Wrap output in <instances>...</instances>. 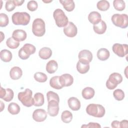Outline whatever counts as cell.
Wrapping results in <instances>:
<instances>
[{"label": "cell", "mask_w": 128, "mask_h": 128, "mask_svg": "<svg viewBox=\"0 0 128 128\" xmlns=\"http://www.w3.org/2000/svg\"><path fill=\"white\" fill-rule=\"evenodd\" d=\"M22 75V71L18 66H14L10 70V76L13 80H17L20 78Z\"/></svg>", "instance_id": "19"}, {"label": "cell", "mask_w": 128, "mask_h": 128, "mask_svg": "<svg viewBox=\"0 0 128 128\" xmlns=\"http://www.w3.org/2000/svg\"><path fill=\"white\" fill-rule=\"evenodd\" d=\"M59 76H56L50 78V84L52 88L56 90H60L63 88L60 82Z\"/></svg>", "instance_id": "28"}, {"label": "cell", "mask_w": 128, "mask_h": 128, "mask_svg": "<svg viewBox=\"0 0 128 128\" xmlns=\"http://www.w3.org/2000/svg\"><path fill=\"white\" fill-rule=\"evenodd\" d=\"M120 122V128H128V122L126 120H122V121Z\"/></svg>", "instance_id": "43"}, {"label": "cell", "mask_w": 128, "mask_h": 128, "mask_svg": "<svg viewBox=\"0 0 128 128\" xmlns=\"http://www.w3.org/2000/svg\"><path fill=\"white\" fill-rule=\"evenodd\" d=\"M34 78L35 80L40 82H44L47 80V76L42 72H36L34 74Z\"/></svg>", "instance_id": "35"}, {"label": "cell", "mask_w": 128, "mask_h": 128, "mask_svg": "<svg viewBox=\"0 0 128 128\" xmlns=\"http://www.w3.org/2000/svg\"><path fill=\"white\" fill-rule=\"evenodd\" d=\"M0 36H1V38H0V42L3 40L4 38V34H3L2 32H0Z\"/></svg>", "instance_id": "46"}, {"label": "cell", "mask_w": 128, "mask_h": 128, "mask_svg": "<svg viewBox=\"0 0 128 128\" xmlns=\"http://www.w3.org/2000/svg\"><path fill=\"white\" fill-rule=\"evenodd\" d=\"M34 106H42L44 102V94L40 92H36L34 94Z\"/></svg>", "instance_id": "27"}, {"label": "cell", "mask_w": 128, "mask_h": 128, "mask_svg": "<svg viewBox=\"0 0 128 128\" xmlns=\"http://www.w3.org/2000/svg\"><path fill=\"white\" fill-rule=\"evenodd\" d=\"M128 46L126 44H114L112 46L113 52L119 57H124L128 54Z\"/></svg>", "instance_id": "9"}, {"label": "cell", "mask_w": 128, "mask_h": 128, "mask_svg": "<svg viewBox=\"0 0 128 128\" xmlns=\"http://www.w3.org/2000/svg\"><path fill=\"white\" fill-rule=\"evenodd\" d=\"M86 113L91 116L96 118H102L106 113L105 108L100 104H90L86 108Z\"/></svg>", "instance_id": "1"}, {"label": "cell", "mask_w": 128, "mask_h": 128, "mask_svg": "<svg viewBox=\"0 0 128 128\" xmlns=\"http://www.w3.org/2000/svg\"><path fill=\"white\" fill-rule=\"evenodd\" d=\"M14 2L16 6H22V4L24 2V0H14Z\"/></svg>", "instance_id": "44"}, {"label": "cell", "mask_w": 128, "mask_h": 128, "mask_svg": "<svg viewBox=\"0 0 128 128\" xmlns=\"http://www.w3.org/2000/svg\"><path fill=\"white\" fill-rule=\"evenodd\" d=\"M59 80L61 85L63 86H70L74 82V78L69 74H64L59 76Z\"/></svg>", "instance_id": "15"}, {"label": "cell", "mask_w": 128, "mask_h": 128, "mask_svg": "<svg viewBox=\"0 0 128 128\" xmlns=\"http://www.w3.org/2000/svg\"><path fill=\"white\" fill-rule=\"evenodd\" d=\"M82 128H100L101 126L97 122H89L88 124H85V125H82L81 126Z\"/></svg>", "instance_id": "41"}, {"label": "cell", "mask_w": 128, "mask_h": 128, "mask_svg": "<svg viewBox=\"0 0 128 128\" xmlns=\"http://www.w3.org/2000/svg\"><path fill=\"white\" fill-rule=\"evenodd\" d=\"M59 103L54 100H52L48 102V113L51 116H56L59 112Z\"/></svg>", "instance_id": "12"}, {"label": "cell", "mask_w": 128, "mask_h": 128, "mask_svg": "<svg viewBox=\"0 0 128 128\" xmlns=\"http://www.w3.org/2000/svg\"><path fill=\"white\" fill-rule=\"evenodd\" d=\"M27 37L26 32L22 30H16L12 34V38L17 42L24 41Z\"/></svg>", "instance_id": "16"}, {"label": "cell", "mask_w": 128, "mask_h": 128, "mask_svg": "<svg viewBox=\"0 0 128 128\" xmlns=\"http://www.w3.org/2000/svg\"><path fill=\"white\" fill-rule=\"evenodd\" d=\"M69 108L74 111L78 110L80 108V102L78 98L75 97H70L68 100Z\"/></svg>", "instance_id": "17"}, {"label": "cell", "mask_w": 128, "mask_h": 128, "mask_svg": "<svg viewBox=\"0 0 128 128\" xmlns=\"http://www.w3.org/2000/svg\"><path fill=\"white\" fill-rule=\"evenodd\" d=\"M53 16L56 26L59 28H64L68 22V17L61 9L58 8L54 10L53 13Z\"/></svg>", "instance_id": "5"}, {"label": "cell", "mask_w": 128, "mask_h": 128, "mask_svg": "<svg viewBox=\"0 0 128 128\" xmlns=\"http://www.w3.org/2000/svg\"><path fill=\"white\" fill-rule=\"evenodd\" d=\"M78 58L80 62L84 64H90L92 60V54L88 50H83L80 52Z\"/></svg>", "instance_id": "11"}, {"label": "cell", "mask_w": 128, "mask_h": 128, "mask_svg": "<svg viewBox=\"0 0 128 128\" xmlns=\"http://www.w3.org/2000/svg\"><path fill=\"white\" fill-rule=\"evenodd\" d=\"M8 16L4 14H0V27H5L8 26Z\"/></svg>", "instance_id": "38"}, {"label": "cell", "mask_w": 128, "mask_h": 128, "mask_svg": "<svg viewBox=\"0 0 128 128\" xmlns=\"http://www.w3.org/2000/svg\"><path fill=\"white\" fill-rule=\"evenodd\" d=\"M0 112H2L4 108V104L2 101H0Z\"/></svg>", "instance_id": "45"}, {"label": "cell", "mask_w": 128, "mask_h": 128, "mask_svg": "<svg viewBox=\"0 0 128 128\" xmlns=\"http://www.w3.org/2000/svg\"><path fill=\"white\" fill-rule=\"evenodd\" d=\"M0 58L2 61L8 62L11 61L12 58V54L10 51L4 49L0 51Z\"/></svg>", "instance_id": "26"}, {"label": "cell", "mask_w": 128, "mask_h": 128, "mask_svg": "<svg viewBox=\"0 0 128 128\" xmlns=\"http://www.w3.org/2000/svg\"><path fill=\"white\" fill-rule=\"evenodd\" d=\"M111 126L114 128H120V122L118 120H114L111 124Z\"/></svg>", "instance_id": "42"}, {"label": "cell", "mask_w": 128, "mask_h": 128, "mask_svg": "<svg viewBox=\"0 0 128 128\" xmlns=\"http://www.w3.org/2000/svg\"><path fill=\"white\" fill-rule=\"evenodd\" d=\"M96 56L98 60L102 61H104L109 58L110 53L109 50L106 48H101L98 50Z\"/></svg>", "instance_id": "22"}, {"label": "cell", "mask_w": 128, "mask_h": 128, "mask_svg": "<svg viewBox=\"0 0 128 128\" xmlns=\"http://www.w3.org/2000/svg\"><path fill=\"white\" fill-rule=\"evenodd\" d=\"M20 107L16 103L11 102L8 106V110L12 114L15 115L18 114L20 112Z\"/></svg>", "instance_id": "30"}, {"label": "cell", "mask_w": 128, "mask_h": 128, "mask_svg": "<svg viewBox=\"0 0 128 128\" xmlns=\"http://www.w3.org/2000/svg\"><path fill=\"white\" fill-rule=\"evenodd\" d=\"M32 92L29 88H26L24 92H20L18 98L22 104L26 107H30L34 104V100L32 97Z\"/></svg>", "instance_id": "3"}, {"label": "cell", "mask_w": 128, "mask_h": 128, "mask_svg": "<svg viewBox=\"0 0 128 128\" xmlns=\"http://www.w3.org/2000/svg\"><path fill=\"white\" fill-rule=\"evenodd\" d=\"M38 2L35 0H30L27 4V8L31 12L35 11L38 8Z\"/></svg>", "instance_id": "40"}, {"label": "cell", "mask_w": 128, "mask_h": 128, "mask_svg": "<svg viewBox=\"0 0 128 128\" xmlns=\"http://www.w3.org/2000/svg\"><path fill=\"white\" fill-rule=\"evenodd\" d=\"M59 2L68 12H72L74 9L75 4L72 0H60Z\"/></svg>", "instance_id": "24"}, {"label": "cell", "mask_w": 128, "mask_h": 128, "mask_svg": "<svg viewBox=\"0 0 128 128\" xmlns=\"http://www.w3.org/2000/svg\"><path fill=\"white\" fill-rule=\"evenodd\" d=\"M36 47L30 44H25L18 50V56L22 60H25L29 58L30 55L35 53Z\"/></svg>", "instance_id": "8"}, {"label": "cell", "mask_w": 128, "mask_h": 128, "mask_svg": "<svg viewBox=\"0 0 128 128\" xmlns=\"http://www.w3.org/2000/svg\"><path fill=\"white\" fill-rule=\"evenodd\" d=\"M30 16L26 12H16L12 16L13 24L15 25L26 26L30 22Z\"/></svg>", "instance_id": "2"}, {"label": "cell", "mask_w": 128, "mask_h": 128, "mask_svg": "<svg viewBox=\"0 0 128 128\" xmlns=\"http://www.w3.org/2000/svg\"><path fill=\"white\" fill-rule=\"evenodd\" d=\"M58 68V62L54 60H50L46 65V72L50 74L54 73Z\"/></svg>", "instance_id": "25"}, {"label": "cell", "mask_w": 128, "mask_h": 128, "mask_svg": "<svg viewBox=\"0 0 128 128\" xmlns=\"http://www.w3.org/2000/svg\"><path fill=\"white\" fill-rule=\"evenodd\" d=\"M14 93L13 90L9 88H4L0 87V98L6 102H10L14 98Z\"/></svg>", "instance_id": "14"}, {"label": "cell", "mask_w": 128, "mask_h": 128, "mask_svg": "<svg viewBox=\"0 0 128 128\" xmlns=\"http://www.w3.org/2000/svg\"><path fill=\"white\" fill-rule=\"evenodd\" d=\"M47 118L46 112L42 108L36 109L32 114V118L36 122H42L46 120Z\"/></svg>", "instance_id": "13"}, {"label": "cell", "mask_w": 128, "mask_h": 128, "mask_svg": "<svg viewBox=\"0 0 128 128\" xmlns=\"http://www.w3.org/2000/svg\"><path fill=\"white\" fill-rule=\"evenodd\" d=\"M72 114L69 110H64L61 114V120L64 123H70L72 119Z\"/></svg>", "instance_id": "31"}, {"label": "cell", "mask_w": 128, "mask_h": 128, "mask_svg": "<svg viewBox=\"0 0 128 128\" xmlns=\"http://www.w3.org/2000/svg\"><path fill=\"white\" fill-rule=\"evenodd\" d=\"M89 64H84L78 61L76 64V70L82 74H84L88 72L90 70Z\"/></svg>", "instance_id": "29"}, {"label": "cell", "mask_w": 128, "mask_h": 128, "mask_svg": "<svg viewBox=\"0 0 128 128\" xmlns=\"http://www.w3.org/2000/svg\"><path fill=\"white\" fill-rule=\"evenodd\" d=\"M113 6L114 8L118 11H122L126 8L125 2L123 0H114Z\"/></svg>", "instance_id": "33"}, {"label": "cell", "mask_w": 128, "mask_h": 128, "mask_svg": "<svg viewBox=\"0 0 128 128\" xmlns=\"http://www.w3.org/2000/svg\"><path fill=\"white\" fill-rule=\"evenodd\" d=\"M113 96L116 100L121 101L124 98V93L122 90L116 89L113 92Z\"/></svg>", "instance_id": "36"}, {"label": "cell", "mask_w": 128, "mask_h": 128, "mask_svg": "<svg viewBox=\"0 0 128 128\" xmlns=\"http://www.w3.org/2000/svg\"><path fill=\"white\" fill-rule=\"evenodd\" d=\"M122 81V76L118 72L111 74L106 82V86L109 90L114 89Z\"/></svg>", "instance_id": "7"}, {"label": "cell", "mask_w": 128, "mask_h": 128, "mask_svg": "<svg viewBox=\"0 0 128 128\" xmlns=\"http://www.w3.org/2000/svg\"><path fill=\"white\" fill-rule=\"evenodd\" d=\"M88 20L89 22L94 25L97 24L102 20L101 15L98 12H92L88 16Z\"/></svg>", "instance_id": "18"}, {"label": "cell", "mask_w": 128, "mask_h": 128, "mask_svg": "<svg viewBox=\"0 0 128 128\" xmlns=\"http://www.w3.org/2000/svg\"><path fill=\"white\" fill-rule=\"evenodd\" d=\"M110 6V2L106 0L98 1L96 4V7L98 10L101 11L107 10Z\"/></svg>", "instance_id": "32"}, {"label": "cell", "mask_w": 128, "mask_h": 128, "mask_svg": "<svg viewBox=\"0 0 128 128\" xmlns=\"http://www.w3.org/2000/svg\"><path fill=\"white\" fill-rule=\"evenodd\" d=\"M95 94V91L91 87H86L84 88L82 92V96L86 100H90L92 98Z\"/></svg>", "instance_id": "23"}, {"label": "cell", "mask_w": 128, "mask_h": 128, "mask_svg": "<svg viewBox=\"0 0 128 128\" xmlns=\"http://www.w3.org/2000/svg\"><path fill=\"white\" fill-rule=\"evenodd\" d=\"M52 0H50V1H46V0H42V2H45V3H48V2H52Z\"/></svg>", "instance_id": "47"}, {"label": "cell", "mask_w": 128, "mask_h": 128, "mask_svg": "<svg viewBox=\"0 0 128 128\" xmlns=\"http://www.w3.org/2000/svg\"><path fill=\"white\" fill-rule=\"evenodd\" d=\"M32 32L33 34L38 37L43 36L46 32L45 22L40 18H36L32 24Z\"/></svg>", "instance_id": "4"}, {"label": "cell", "mask_w": 128, "mask_h": 128, "mask_svg": "<svg viewBox=\"0 0 128 128\" xmlns=\"http://www.w3.org/2000/svg\"><path fill=\"white\" fill-rule=\"evenodd\" d=\"M111 20L114 26L122 28H126L128 26V16L126 14H114L112 16Z\"/></svg>", "instance_id": "6"}, {"label": "cell", "mask_w": 128, "mask_h": 128, "mask_svg": "<svg viewBox=\"0 0 128 128\" xmlns=\"http://www.w3.org/2000/svg\"><path fill=\"white\" fill-rule=\"evenodd\" d=\"M16 6L14 2V0H8L6 2L5 8L8 12H12L14 10Z\"/></svg>", "instance_id": "39"}, {"label": "cell", "mask_w": 128, "mask_h": 128, "mask_svg": "<svg viewBox=\"0 0 128 128\" xmlns=\"http://www.w3.org/2000/svg\"><path fill=\"white\" fill-rule=\"evenodd\" d=\"M46 98L48 102L52 100H56L58 103L60 102V98L58 95L52 91H48L46 93Z\"/></svg>", "instance_id": "37"}, {"label": "cell", "mask_w": 128, "mask_h": 128, "mask_svg": "<svg viewBox=\"0 0 128 128\" xmlns=\"http://www.w3.org/2000/svg\"><path fill=\"white\" fill-rule=\"evenodd\" d=\"M52 55V50L48 47H44L42 48L38 52L40 58L42 60H48L50 58Z\"/></svg>", "instance_id": "21"}, {"label": "cell", "mask_w": 128, "mask_h": 128, "mask_svg": "<svg viewBox=\"0 0 128 128\" xmlns=\"http://www.w3.org/2000/svg\"><path fill=\"white\" fill-rule=\"evenodd\" d=\"M6 44L7 46L10 48L16 49L18 47L20 42L14 40L12 37H10L7 39L6 41Z\"/></svg>", "instance_id": "34"}, {"label": "cell", "mask_w": 128, "mask_h": 128, "mask_svg": "<svg viewBox=\"0 0 128 128\" xmlns=\"http://www.w3.org/2000/svg\"><path fill=\"white\" fill-rule=\"evenodd\" d=\"M64 34L70 38H74L77 34L78 29L76 26L72 22H69L63 30Z\"/></svg>", "instance_id": "10"}, {"label": "cell", "mask_w": 128, "mask_h": 128, "mask_svg": "<svg viewBox=\"0 0 128 128\" xmlns=\"http://www.w3.org/2000/svg\"><path fill=\"white\" fill-rule=\"evenodd\" d=\"M106 24L104 20H101L98 24L94 25L93 29L94 32L98 34H104L106 30Z\"/></svg>", "instance_id": "20"}]
</instances>
